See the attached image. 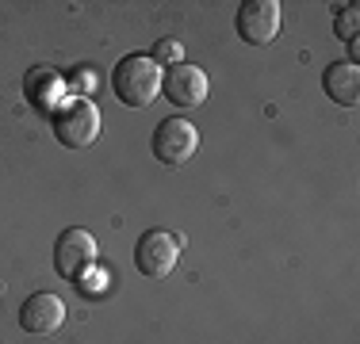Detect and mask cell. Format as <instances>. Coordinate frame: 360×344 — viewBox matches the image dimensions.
Returning a JSON list of instances; mask_svg holds the SVG:
<instances>
[{
	"label": "cell",
	"mask_w": 360,
	"mask_h": 344,
	"mask_svg": "<svg viewBox=\"0 0 360 344\" xmlns=\"http://www.w3.org/2000/svg\"><path fill=\"white\" fill-rule=\"evenodd\" d=\"M111 88L127 107H150L161 96V65L150 54H127L111 69Z\"/></svg>",
	"instance_id": "obj_1"
},
{
	"label": "cell",
	"mask_w": 360,
	"mask_h": 344,
	"mask_svg": "<svg viewBox=\"0 0 360 344\" xmlns=\"http://www.w3.org/2000/svg\"><path fill=\"white\" fill-rule=\"evenodd\" d=\"M54 138L65 150H89L100 138V107L89 96H73L54 111Z\"/></svg>",
	"instance_id": "obj_2"
},
{
	"label": "cell",
	"mask_w": 360,
	"mask_h": 344,
	"mask_svg": "<svg viewBox=\"0 0 360 344\" xmlns=\"http://www.w3.org/2000/svg\"><path fill=\"white\" fill-rule=\"evenodd\" d=\"M150 150H153V157H158L161 165L180 168V165H188V161L195 157V150H200V131L180 115L161 119L158 131H153V138H150Z\"/></svg>",
	"instance_id": "obj_3"
},
{
	"label": "cell",
	"mask_w": 360,
	"mask_h": 344,
	"mask_svg": "<svg viewBox=\"0 0 360 344\" xmlns=\"http://www.w3.org/2000/svg\"><path fill=\"white\" fill-rule=\"evenodd\" d=\"M96 256H100L96 237L81 226L62 230V237L54 241V272L62 275V279H81V275L96 264Z\"/></svg>",
	"instance_id": "obj_4"
},
{
	"label": "cell",
	"mask_w": 360,
	"mask_h": 344,
	"mask_svg": "<svg viewBox=\"0 0 360 344\" xmlns=\"http://www.w3.org/2000/svg\"><path fill=\"white\" fill-rule=\"evenodd\" d=\"M180 260V241L169 230H146L134 245V268L146 279H165Z\"/></svg>",
	"instance_id": "obj_5"
},
{
	"label": "cell",
	"mask_w": 360,
	"mask_h": 344,
	"mask_svg": "<svg viewBox=\"0 0 360 344\" xmlns=\"http://www.w3.org/2000/svg\"><path fill=\"white\" fill-rule=\"evenodd\" d=\"M207 88H211L207 73L192 62H176L161 73V92H165V100L176 103V107H184V111L200 107V103L207 100Z\"/></svg>",
	"instance_id": "obj_6"
},
{
	"label": "cell",
	"mask_w": 360,
	"mask_h": 344,
	"mask_svg": "<svg viewBox=\"0 0 360 344\" xmlns=\"http://www.w3.org/2000/svg\"><path fill=\"white\" fill-rule=\"evenodd\" d=\"M280 20H284V15H280L276 0H245V4L238 8L234 27L250 46H269L280 34Z\"/></svg>",
	"instance_id": "obj_7"
},
{
	"label": "cell",
	"mask_w": 360,
	"mask_h": 344,
	"mask_svg": "<svg viewBox=\"0 0 360 344\" xmlns=\"http://www.w3.org/2000/svg\"><path fill=\"white\" fill-rule=\"evenodd\" d=\"M20 325H23V333H31V337H50V333H58L65 325V303L58 295L39 291V295H31L27 303H23Z\"/></svg>",
	"instance_id": "obj_8"
},
{
	"label": "cell",
	"mask_w": 360,
	"mask_h": 344,
	"mask_svg": "<svg viewBox=\"0 0 360 344\" xmlns=\"http://www.w3.org/2000/svg\"><path fill=\"white\" fill-rule=\"evenodd\" d=\"M322 88L326 96L341 107H356L360 103V69L353 62H333L322 77Z\"/></svg>",
	"instance_id": "obj_9"
},
{
	"label": "cell",
	"mask_w": 360,
	"mask_h": 344,
	"mask_svg": "<svg viewBox=\"0 0 360 344\" xmlns=\"http://www.w3.org/2000/svg\"><path fill=\"white\" fill-rule=\"evenodd\" d=\"M62 88V81H58V73H50V69H35V73L27 77V96H35L42 107L50 103V92Z\"/></svg>",
	"instance_id": "obj_10"
},
{
	"label": "cell",
	"mask_w": 360,
	"mask_h": 344,
	"mask_svg": "<svg viewBox=\"0 0 360 344\" xmlns=\"http://www.w3.org/2000/svg\"><path fill=\"white\" fill-rule=\"evenodd\" d=\"M338 39H345V46L349 42H356V27H360V8L356 4H345L341 8V15H338Z\"/></svg>",
	"instance_id": "obj_11"
},
{
	"label": "cell",
	"mask_w": 360,
	"mask_h": 344,
	"mask_svg": "<svg viewBox=\"0 0 360 344\" xmlns=\"http://www.w3.org/2000/svg\"><path fill=\"white\" fill-rule=\"evenodd\" d=\"M150 58H153L158 65H176V62H184V54H180V42H176V39H161L158 50H153Z\"/></svg>",
	"instance_id": "obj_12"
}]
</instances>
